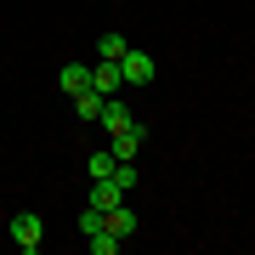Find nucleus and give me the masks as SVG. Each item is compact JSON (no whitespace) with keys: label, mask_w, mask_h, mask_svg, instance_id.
<instances>
[{"label":"nucleus","mask_w":255,"mask_h":255,"mask_svg":"<svg viewBox=\"0 0 255 255\" xmlns=\"http://www.w3.org/2000/svg\"><path fill=\"white\" fill-rule=\"evenodd\" d=\"M6 233H11V244H17L23 255H34V250H40V238H46V221H40L34 210H17V216H11V227H6Z\"/></svg>","instance_id":"obj_1"},{"label":"nucleus","mask_w":255,"mask_h":255,"mask_svg":"<svg viewBox=\"0 0 255 255\" xmlns=\"http://www.w3.org/2000/svg\"><path fill=\"white\" fill-rule=\"evenodd\" d=\"M119 74H125V85H153V74H159V63L147 51H136V46H125V57H119Z\"/></svg>","instance_id":"obj_2"},{"label":"nucleus","mask_w":255,"mask_h":255,"mask_svg":"<svg viewBox=\"0 0 255 255\" xmlns=\"http://www.w3.org/2000/svg\"><path fill=\"white\" fill-rule=\"evenodd\" d=\"M97 125H102V136H119V130H130V125H136V114H130V102L108 97V102H102V114H97Z\"/></svg>","instance_id":"obj_3"},{"label":"nucleus","mask_w":255,"mask_h":255,"mask_svg":"<svg viewBox=\"0 0 255 255\" xmlns=\"http://www.w3.org/2000/svg\"><path fill=\"white\" fill-rule=\"evenodd\" d=\"M91 85L102 97H119L125 91V74H119V63H108V57H91Z\"/></svg>","instance_id":"obj_4"},{"label":"nucleus","mask_w":255,"mask_h":255,"mask_svg":"<svg viewBox=\"0 0 255 255\" xmlns=\"http://www.w3.org/2000/svg\"><path fill=\"white\" fill-rule=\"evenodd\" d=\"M142 142H147V125L136 119L130 130H119V136H108V153H114V159H136V147H142Z\"/></svg>","instance_id":"obj_5"},{"label":"nucleus","mask_w":255,"mask_h":255,"mask_svg":"<svg viewBox=\"0 0 255 255\" xmlns=\"http://www.w3.org/2000/svg\"><path fill=\"white\" fill-rule=\"evenodd\" d=\"M85 85H91V63H63V74H57V91H63V97H80Z\"/></svg>","instance_id":"obj_6"},{"label":"nucleus","mask_w":255,"mask_h":255,"mask_svg":"<svg viewBox=\"0 0 255 255\" xmlns=\"http://www.w3.org/2000/svg\"><path fill=\"white\" fill-rule=\"evenodd\" d=\"M91 204H97V210H114V204H125V193L114 187V176H91Z\"/></svg>","instance_id":"obj_7"},{"label":"nucleus","mask_w":255,"mask_h":255,"mask_svg":"<svg viewBox=\"0 0 255 255\" xmlns=\"http://www.w3.org/2000/svg\"><path fill=\"white\" fill-rule=\"evenodd\" d=\"M108 233L114 238H136V210H130V204H114L108 210Z\"/></svg>","instance_id":"obj_8"},{"label":"nucleus","mask_w":255,"mask_h":255,"mask_svg":"<svg viewBox=\"0 0 255 255\" xmlns=\"http://www.w3.org/2000/svg\"><path fill=\"white\" fill-rule=\"evenodd\" d=\"M102 102H108V97H102V91H97V85H85V91H80V97H74V114H80V119H85V125H97V114H102Z\"/></svg>","instance_id":"obj_9"},{"label":"nucleus","mask_w":255,"mask_h":255,"mask_svg":"<svg viewBox=\"0 0 255 255\" xmlns=\"http://www.w3.org/2000/svg\"><path fill=\"white\" fill-rule=\"evenodd\" d=\"M97 57H108V63H119V57H125V34H97Z\"/></svg>","instance_id":"obj_10"},{"label":"nucleus","mask_w":255,"mask_h":255,"mask_svg":"<svg viewBox=\"0 0 255 255\" xmlns=\"http://www.w3.org/2000/svg\"><path fill=\"white\" fill-rule=\"evenodd\" d=\"M102 227H108V210H97V204H85V210H80V233L91 238V233H102Z\"/></svg>","instance_id":"obj_11"},{"label":"nucleus","mask_w":255,"mask_h":255,"mask_svg":"<svg viewBox=\"0 0 255 255\" xmlns=\"http://www.w3.org/2000/svg\"><path fill=\"white\" fill-rule=\"evenodd\" d=\"M85 244H91V255H114L119 244H125V238H114L108 227H102V233H91V238H85Z\"/></svg>","instance_id":"obj_12"}]
</instances>
